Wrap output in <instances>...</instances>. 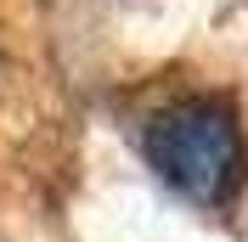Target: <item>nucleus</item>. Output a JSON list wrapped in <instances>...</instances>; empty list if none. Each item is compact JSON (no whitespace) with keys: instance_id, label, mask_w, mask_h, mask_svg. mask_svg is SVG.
Returning a JSON list of instances; mask_svg holds the SVG:
<instances>
[{"instance_id":"f257e3e1","label":"nucleus","mask_w":248,"mask_h":242,"mask_svg":"<svg viewBox=\"0 0 248 242\" xmlns=\"http://www.w3.org/2000/svg\"><path fill=\"white\" fill-rule=\"evenodd\" d=\"M141 158L192 209H232L248 192V124L232 96L181 91L141 119Z\"/></svg>"}]
</instances>
